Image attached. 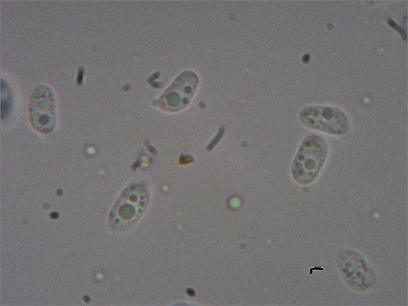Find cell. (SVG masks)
<instances>
[{"instance_id":"cell-1","label":"cell","mask_w":408,"mask_h":306,"mask_svg":"<svg viewBox=\"0 0 408 306\" xmlns=\"http://www.w3.org/2000/svg\"><path fill=\"white\" fill-rule=\"evenodd\" d=\"M328 154L327 144L322 137L315 135L305 137L299 146L292 164L294 179L302 185L314 182L326 161Z\"/></svg>"},{"instance_id":"cell-4","label":"cell","mask_w":408,"mask_h":306,"mask_svg":"<svg viewBox=\"0 0 408 306\" xmlns=\"http://www.w3.org/2000/svg\"><path fill=\"white\" fill-rule=\"evenodd\" d=\"M29 117L33 127L39 132L48 133L56 123L57 111L54 96L46 86L37 88L31 96Z\"/></svg>"},{"instance_id":"cell-3","label":"cell","mask_w":408,"mask_h":306,"mask_svg":"<svg viewBox=\"0 0 408 306\" xmlns=\"http://www.w3.org/2000/svg\"><path fill=\"white\" fill-rule=\"evenodd\" d=\"M199 79L193 71L180 73L157 101L161 109L176 112L185 108L192 100L198 86Z\"/></svg>"},{"instance_id":"cell-2","label":"cell","mask_w":408,"mask_h":306,"mask_svg":"<svg viewBox=\"0 0 408 306\" xmlns=\"http://www.w3.org/2000/svg\"><path fill=\"white\" fill-rule=\"evenodd\" d=\"M300 119L309 128L333 135H344L349 129L347 116L336 108L309 107L301 112Z\"/></svg>"},{"instance_id":"cell-5","label":"cell","mask_w":408,"mask_h":306,"mask_svg":"<svg viewBox=\"0 0 408 306\" xmlns=\"http://www.w3.org/2000/svg\"><path fill=\"white\" fill-rule=\"evenodd\" d=\"M147 198L145 190L140 187L126 190L115 207V213L119 217L116 220L122 222L126 228L132 225L145 210Z\"/></svg>"},{"instance_id":"cell-6","label":"cell","mask_w":408,"mask_h":306,"mask_svg":"<svg viewBox=\"0 0 408 306\" xmlns=\"http://www.w3.org/2000/svg\"><path fill=\"white\" fill-rule=\"evenodd\" d=\"M84 71L83 70H81L79 71V73L78 74V79L77 81L79 83H81L83 79Z\"/></svg>"}]
</instances>
